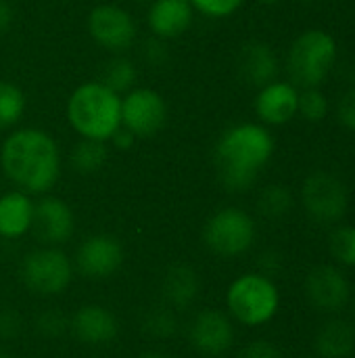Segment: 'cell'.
Returning a JSON list of instances; mask_svg holds the SVG:
<instances>
[{"instance_id": "obj_1", "label": "cell", "mask_w": 355, "mask_h": 358, "mask_svg": "<svg viewBox=\"0 0 355 358\" xmlns=\"http://www.w3.org/2000/svg\"><path fill=\"white\" fill-rule=\"evenodd\" d=\"M0 166L19 191L27 195H44L59 180L61 151L46 130L19 128L2 143Z\"/></svg>"}, {"instance_id": "obj_2", "label": "cell", "mask_w": 355, "mask_h": 358, "mask_svg": "<svg viewBox=\"0 0 355 358\" xmlns=\"http://www.w3.org/2000/svg\"><path fill=\"white\" fill-rule=\"evenodd\" d=\"M274 138L262 124H239L228 128L216 145V170L220 182L232 191H249L264 166L272 159Z\"/></svg>"}, {"instance_id": "obj_3", "label": "cell", "mask_w": 355, "mask_h": 358, "mask_svg": "<svg viewBox=\"0 0 355 358\" xmlns=\"http://www.w3.org/2000/svg\"><path fill=\"white\" fill-rule=\"evenodd\" d=\"M67 120L82 138L107 143L121 126V96L100 80L86 82L69 96Z\"/></svg>"}, {"instance_id": "obj_4", "label": "cell", "mask_w": 355, "mask_h": 358, "mask_svg": "<svg viewBox=\"0 0 355 358\" xmlns=\"http://www.w3.org/2000/svg\"><path fill=\"white\" fill-rule=\"evenodd\" d=\"M226 306L236 323L245 327H262L276 317L280 308V292L274 279L262 273H245L230 283Z\"/></svg>"}, {"instance_id": "obj_5", "label": "cell", "mask_w": 355, "mask_h": 358, "mask_svg": "<svg viewBox=\"0 0 355 358\" xmlns=\"http://www.w3.org/2000/svg\"><path fill=\"white\" fill-rule=\"evenodd\" d=\"M337 61V42L324 29H305L289 48L287 67L291 84L301 88H318Z\"/></svg>"}, {"instance_id": "obj_6", "label": "cell", "mask_w": 355, "mask_h": 358, "mask_svg": "<svg viewBox=\"0 0 355 358\" xmlns=\"http://www.w3.org/2000/svg\"><path fill=\"white\" fill-rule=\"evenodd\" d=\"M255 220L241 208L218 210L203 229L207 250L220 258H236L249 252L255 243Z\"/></svg>"}, {"instance_id": "obj_7", "label": "cell", "mask_w": 355, "mask_h": 358, "mask_svg": "<svg viewBox=\"0 0 355 358\" xmlns=\"http://www.w3.org/2000/svg\"><path fill=\"white\" fill-rule=\"evenodd\" d=\"M21 281L36 296H59L73 279V264L65 252L52 245L38 248L21 260Z\"/></svg>"}, {"instance_id": "obj_8", "label": "cell", "mask_w": 355, "mask_h": 358, "mask_svg": "<svg viewBox=\"0 0 355 358\" xmlns=\"http://www.w3.org/2000/svg\"><path fill=\"white\" fill-rule=\"evenodd\" d=\"M301 203L305 214L318 224H337L349 208V191L345 182L331 172H314L303 180Z\"/></svg>"}, {"instance_id": "obj_9", "label": "cell", "mask_w": 355, "mask_h": 358, "mask_svg": "<svg viewBox=\"0 0 355 358\" xmlns=\"http://www.w3.org/2000/svg\"><path fill=\"white\" fill-rule=\"evenodd\" d=\"M303 294L310 306H314L316 310L337 315L352 300V283L341 266L318 264L305 275Z\"/></svg>"}, {"instance_id": "obj_10", "label": "cell", "mask_w": 355, "mask_h": 358, "mask_svg": "<svg viewBox=\"0 0 355 358\" xmlns=\"http://www.w3.org/2000/svg\"><path fill=\"white\" fill-rule=\"evenodd\" d=\"M167 122L165 99L153 88H134L121 99V126L136 138L155 136Z\"/></svg>"}, {"instance_id": "obj_11", "label": "cell", "mask_w": 355, "mask_h": 358, "mask_svg": "<svg viewBox=\"0 0 355 358\" xmlns=\"http://www.w3.org/2000/svg\"><path fill=\"white\" fill-rule=\"evenodd\" d=\"M88 31L98 46L111 52H121L136 40V21L121 6L98 4L88 15Z\"/></svg>"}, {"instance_id": "obj_12", "label": "cell", "mask_w": 355, "mask_h": 358, "mask_svg": "<svg viewBox=\"0 0 355 358\" xmlns=\"http://www.w3.org/2000/svg\"><path fill=\"white\" fill-rule=\"evenodd\" d=\"M123 264V245L113 235H90L75 252V268L90 281L113 277Z\"/></svg>"}, {"instance_id": "obj_13", "label": "cell", "mask_w": 355, "mask_h": 358, "mask_svg": "<svg viewBox=\"0 0 355 358\" xmlns=\"http://www.w3.org/2000/svg\"><path fill=\"white\" fill-rule=\"evenodd\" d=\"M190 346L203 357H222L226 355L236 340L232 319L216 308H205L195 315L188 325Z\"/></svg>"}, {"instance_id": "obj_14", "label": "cell", "mask_w": 355, "mask_h": 358, "mask_svg": "<svg viewBox=\"0 0 355 358\" xmlns=\"http://www.w3.org/2000/svg\"><path fill=\"white\" fill-rule=\"evenodd\" d=\"M31 231L36 239L44 245H63L73 237L75 218L71 208L59 197H42L33 203Z\"/></svg>"}, {"instance_id": "obj_15", "label": "cell", "mask_w": 355, "mask_h": 358, "mask_svg": "<svg viewBox=\"0 0 355 358\" xmlns=\"http://www.w3.org/2000/svg\"><path fill=\"white\" fill-rule=\"evenodd\" d=\"M69 329L75 340L86 346H105L117 338L119 323L109 308L100 304H86L73 313Z\"/></svg>"}, {"instance_id": "obj_16", "label": "cell", "mask_w": 355, "mask_h": 358, "mask_svg": "<svg viewBox=\"0 0 355 358\" xmlns=\"http://www.w3.org/2000/svg\"><path fill=\"white\" fill-rule=\"evenodd\" d=\"M299 90L291 82H270L255 96V113L264 124L282 126L297 115Z\"/></svg>"}, {"instance_id": "obj_17", "label": "cell", "mask_w": 355, "mask_h": 358, "mask_svg": "<svg viewBox=\"0 0 355 358\" xmlns=\"http://www.w3.org/2000/svg\"><path fill=\"white\" fill-rule=\"evenodd\" d=\"M195 8L190 0H153L149 6V27L155 38L174 40L192 25Z\"/></svg>"}, {"instance_id": "obj_18", "label": "cell", "mask_w": 355, "mask_h": 358, "mask_svg": "<svg viewBox=\"0 0 355 358\" xmlns=\"http://www.w3.org/2000/svg\"><path fill=\"white\" fill-rule=\"evenodd\" d=\"M199 292L201 279L190 264H172L161 279V298L172 310L190 308L199 298Z\"/></svg>"}, {"instance_id": "obj_19", "label": "cell", "mask_w": 355, "mask_h": 358, "mask_svg": "<svg viewBox=\"0 0 355 358\" xmlns=\"http://www.w3.org/2000/svg\"><path fill=\"white\" fill-rule=\"evenodd\" d=\"M239 71L251 86H266L278 76V59L266 42H249L239 55Z\"/></svg>"}, {"instance_id": "obj_20", "label": "cell", "mask_w": 355, "mask_h": 358, "mask_svg": "<svg viewBox=\"0 0 355 358\" xmlns=\"http://www.w3.org/2000/svg\"><path fill=\"white\" fill-rule=\"evenodd\" d=\"M33 201L23 191H10L0 195V237L19 239L31 231Z\"/></svg>"}, {"instance_id": "obj_21", "label": "cell", "mask_w": 355, "mask_h": 358, "mask_svg": "<svg viewBox=\"0 0 355 358\" xmlns=\"http://www.w3.org/2000/svg\"><path fill=\"white\" fill-rule=\"evenodd\" d=\"M314 348L320 358H349L355 355L354 323L347 319H328L316 331Z\"/></svg>"}, {"instance_id": "obj_22", "label": "cell", "mask_w": 355, "mask_h": 358, "mask_svg": "<svg viewBox=\"0 0 355 358\" xmlns=\"http://www.w3.org/2000/svg\"><path fill=\"white\" fill-rule=\"evenodd\" d=\"M109 159V149L105 141L82 138L71 151V166L77 174H94L105 168Z\"/></svg>"}, {"instance_id": "obj_23", "label": "cell", "mask_w": 355, "mask_h": 358, "mask_svg": "<svg viewBox=\"0 0 355 358\" xmlns=\"http://www.w3.org/2000/svg\"><path fill=\"white\" fill-rule=\"evenodd\" d=\"M293 193L285 185H268L257 197V210L270 220H280L293 210Z\"/></svg>"}, {"instance_id": "obj_24", "label": "cell", "mask_w": 355, "mask_h": 358, "mask_svg": "<svg viewBox=\"0 0 355 358\" xmlns=\"http://www.w3.org/2000/svg\"><path fill=\"white\" fill-rule=\"evenodd\" d=\"M136 78H138V71H136V65L126 59V57H115L111 59L105 67H103V76H100V82L115 90L117 94L121 92H130L132 86L136 84Z\"/></svg>"}, {"instance_id": "obj_25", "label": "cell", "mask_w": 355, "mask_h": 358, "mask_svg": "<svg viewBox=\"0 0 355 358\" xmlns=\"http://www.w3.org/2000/svg\"><path fill=\"white\" fill-rule=\"evenodd\" d=\"M25 111V94L23 90L6 80H0V128L15 126Z\"/></svg>"}, {"instance_id": "obj_26", "label": "cell", "mask_w": 355, "mask_h": 358, "mask_svg": "<svg viewBox=\"0 0 355 358\" xmlns=\"http://www.w3.org/2000/svg\"><path fill=\"white\" fill-rule=\"evenodd\" d=\"M328 252L339 266L355 268V227L341 224L328 237Z\"/></svg>"}, {"instance_id": "obj_27", "label": "cell", "mask_w": 355, "mask_h": 358, "mask_svg": "<svg viewBox=\"0 0 355 358\" xmlns=\"http://www.w3.org/2000/svg\"><path fill=\"white\" fill-rule=\"evenodd\" d=\"M176 310L167 308L165 304L159 308H153L146 313V317L142 319V331L151 338L157 340H165L172 338L178 331V319L174 315Z\"/></svg>"}, {"instance_id": "obj_28", "label": "cell", "mask_w": 355, "mask_h": 358, "mask_svg": "<svg viewBox=\"0 0 355 358\" xmlns=\"http://www.w3.org/2000/svg\"><path fill=\"white\" fill-rule=\"evenodd\" d=\"M331 111V103L326 99V94L320 90V88H303L299 92V103H297V113L312 122V124H318L322 122Z\"/></svg>"}, {"instance_id": "obj_29", "label": "cell", "mask_w": 355, "mask_h": 358, "mask_svg": "<svg viewBox=\"0 0 355 358\" xmlns=\"http://www.w3.org/2000/svg\"><path fill=\"white\" fill-rule=\"evenodd\" d=\"M36 329L44 338H59L69 329V317L59 308H46L36 317Z\"/></svg>"}, {"instance_id": "obj_30", "label": "cell", "mask_w": 355, "mask_h": 358, "mask_svg": "<svg viewBox=\"0 0 355 358\" xmlns=\"http://www.w3.org/2000/svg\"><path fill=\"white\" fill-rule=\"evenodd\" d=\"M245 0H190L192 8H197L199 13L220 19V17H230L232 13H236L243 6Z\"/></svg>"}, {"instance_id": "obj_31", "label": "cell", "mask_w": 355, "mask_h": 358, "mask_svg": "<svg viewBox=\"0 0 355 358\" xmlns=\"http://www.w3.org/2000/svg\"><path fill=\"white\" fill-rule=\"evenodd\" d=\"M239 358H285L282 350L270 340H253L241 348Z\"/></svg>"}, {"instance_id": "obj_32", "label": "cell", "mask_w": 355, "mask_h": 358, "mask_svg": "<svg viewBox=\"0 0 355 358\" xmlns=\"http://www.w3.org/2000/svg\"><path fill=\"white\" fill-rule=\"evenodd\" d=\"M337 120L343 128L355 132V88L341 94L337 103Z\"/></svg>"}, {"instance_id": "obj_33", "label": "cell", "mask_w": 355, "mask_h": 358, "mask_svg": "<svg viewBox=\"0 0 355 358\" xmlns=\"http://www.w3.org/2000/svg\"><path fill=\"white\" fill-rule=\"evenodd\" d=\"M21 315L15 313V308H2L0 310V340H13L21 334Z\"/></svg>"}, {"instance_id": "obj_34", "label": "cell", "mask_w": 355, "mask_h": 358, "mask_svg": "<svg viewBox=\"0 0 355 358\" xmlns=\"http://www.w3.org/2000/svg\"><path fill=\"white\" fill-rule=\"evenodd\" d=\"M257 266H259V273H262V275L274 279V277L285 268V258H282V254L276 252V250H266V252L259 256Z\"/></svg>"}, {"instance_id": "obj_35", "label": "cell", "mask_w": 355, "mask_h": 358, "mask_svg": "<svg viewBox=\"0 0 355 358\" xmlns=\"http://www.w3.org/2000/svg\"><path fill=\"white\" fill-rule=\"evenodd\" d=\"M111 143H113L119 151H130V149L134 147V143H136V136H134L130 130H126L123 126H119L117 132L111 136Z\"/></svg>"}, {"instance_id": "obj_36", "label": "cell", "mask_w": 355, "mask_h": 358, "mask_svg": "<svg viewBox=\"0 0 355 358\" xmlns=\"http://www.w3.org/2000/svg\"><path fill=\"white\" fill-rule=\"evenodd\" d=\"M13 17H15V10H13L10 2L8 0H0V34H4L10 27Z\"/></svg>"}, {"instance_id": "obj_37", "label": "cell", "mask_w": 355, "mask_h": 358, "mask_svg": "<svg viewBox=\"0 0 355 358\" xmlns=\"http://www.w3.org/2000/svg\"><path fill=\"white\" fill-rule=\"evenodd\" d=\"M138 358H172V357H167V355H161V352H144V355H140Z\"/></svg>"}, {"instance_id": "obj_38", "label": "cell", "mask_w": 355, "mask_h": 358, "mask_svg": "<svg viewBox=\"0 0 355 358\" xmlns=\"http://www.w3.org/2000/svg\"><path fill=\"white\" fill-rule=\"evenodd\" d=\"M257 2H262V4H266V6H272V4H278L280 0H257Z\"/></svg>"}, {"instance_id": "obj_39", "label": "cell", "mask_w": 355, "mask_h": 358, "mask_svg": "<svg viewBox=\"0 0 355 358\" xmlns=\"http://www.w3.org/2000/svg\"><path fill=\"white\" fill-rule=\"evenodd\" d=\"M352 323H354V327H355V304H354V308H352Z\"/></svg>"}, {"instance_id": "obj_40", "label": "cell", "mask_w": 355, "mask_h": 358, "mask_svg": "<svg viewBox=\"0 0 355 358\" xmlns=\"http://www.w3.org/2000/svg\"><path fill=\"white\" fill-rule=\"evenodd\" d=\"M303 358H320L318 355H310V357H303Z\"/></svg>"}, {"instance_id": "obj_41", "label": "cell", "mask_w": 355, "mask_h": 358, "mask_svg": "<svg viewBox=\"0 0 355 358\" xmlns=\"http://www.w3.org/2000/svg\"><path fill=\"white\" fill-rule=\"evenodd\" d=\"M0 358H13V357H8V355H0Z\"/></svg>"}, {"instance_id": "obj_42", "label": "cell", "mask_w": 355, "mask_h": 358, "mask_svg": "<svg viewBox=\"0 0 355 358\" xmlns=\"http://www.w3.org/2000/svg\"><path fill=\"white\" fill-rule=\"evenodd\" d=\"M138 2H146V0H138ZM151 2H153V0H151Z\"/></svg>"}]
</instances>
